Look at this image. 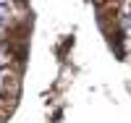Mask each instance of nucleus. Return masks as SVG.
Listing matches in <instances>:
<instances>
[{
	"mask_svg": "<svg viewBox=\"0 0 131 123\" xmlns=\"http://www.w3.org/2000/svg\"><path fill=\"white\" fill-rule=\"evenodd\" d=\"M10 3H13V0H0V5H3V8H5V5H10Z\"/></svg>",
	"mask_w": 131,
	"mask_h": 123,
	"instance_id": "1",
	"label": "nucleus"
},
{
	"mask_svg": "<svg viewBox=\"0 0 131 123\" xmlns=\"http://www.w3.org/2000/svg\"><path fill=\"white\" fill-rule=\"evenodd\" d=\"M0 73H3V65H0Z\"/></svg>",
	"mask_w": 131,
	"mask_h": 123,
	"instance_id": "2",
	"label": "nucleus"
}]
</instances>
